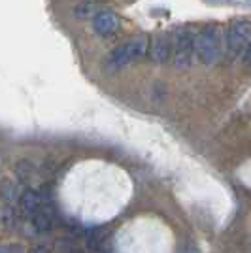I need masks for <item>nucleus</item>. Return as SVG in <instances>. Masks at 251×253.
Here are the masks:
<instances>
[{
  "mask_svg": "<svg viewBox=\"0 0 251 253\" xmlns=\"http://www.w3.org/2000/svg\"><path fill=\"white\" fill-rule=\"evenodd\" d=\"M225 45H227V38L223 36L219 25H208L197 34V40H195L197 59L202 64L211 66L221 59Z\"/></svg>",
  "mask_w": 251,
  "mask_h": 253,
  "instance_id": "1",
  "label": "nucleus"
},
{
  "mask_svg": "<svg viewBox=\"0 0 251 253\" xmlns=\"http://www.w3.org/2000/svg\"><path fill=\"white\" fill-rule=\"evenodd\" d=\"M146 53H149L147 36H136V38H130L123 45H119L112 53L108 64H110V68H123V66H128V64L140 61L142 57H146Z\"/></svg>",
  "mask_w": 251,
  "mask_h": 253,
  "instance_id": "2",
  "label": "nucleus"
},
{
  "mask_svg": "<svg viewBox=\"0 0 251 253\" xmlns=\"http://www.w3.org/2000/svg\"><path fill=\"white\" fill-rule=\"evenodd\" d=\"M195 40H197V36L193 32H189L187 29H179L174 32V36H172V61H174L176 68L185 70L193 64L195 57H197Z\"/></svg>",
  "mask_w": 251,
  "mask_h": 253,
  "instance_id": "3",
  "label": "nucleus"
},
{
  "mask_svg": "<svg viewBox=\"0 0 251 253\" xmlns=\"http://www.w3.org/2000/svg\"><path fill=\"white\" fill-rule=\"evenodd\" d=\"M225 38H227V51L230 57H238L242 53H246L251 43V21L248 19L230 21Z\"/></svg>",
  "mask_w": 251,
  "mask_h": 253,
  "instance_id": "4",
  "label": "nucleus"
},
{
  "mask_svg": "<svg viewBox=\"0 0 251 253\" xmlns=\"http://www.w3.org/2000/svg\"><path fill=\"white\" fill-rule=\"evenodd\" d=\"M172 57V36L167 32H157L149 42V59L157 64H165Z\"/></svg>",
  "mask_w": 251,
  "mask_h": 253,
  "instance_id": "5",
  "label": "nucleus"
},
{
  "mask_svg": "<svg viewBox=\"0 0 251 253\" xmlns=\"http://www.w3.org/2000/svg\"><path fill=\"white\" fill-rule=\"evenodd\" d=\"M121 27V19L114 10H102L93 19V29L98 36H114Z\"/></svg>",
  "mask_w": 251,
  "mask_h": 253,
  "instance_id": "6",
  "label": "nucleus"
},
{
  "mask_svg": "<svg viewBox=\"0 0 251 253\" xmlns=\"http://www.w3.org/2000/svg\"><path fill=\"white\" fill-rule=\"evenodd\" d=\"M42 206L43 199L36 189H25V193H23L19 202H17V210H19L21 217H25V219H32L38 211L42 210Z\"/></svg>",
  "mask_w": 251,
  "mask_h": 253,
  "instance_id": "7",
  "label": "nucleus"
},
{
  "mask_svg": "<svg viewBox=\"0 0 251 253\" xmlns=\"http://www.w3.org/2000/svg\"><path fill=\"white\" fill-rule=\"evenodd\" d=\"M25 191L21 189V185L17 181H10V179H4L2 183V201L8 206H15V202H19L21 195Z\"/></svg>",
  "mask_w": 251,
  "mask_h": 253,
  "instance_id": "8",
  "label": "nucleus"
},
{
  "mask_svg": "<svg viewBox=\"0 0 251 253\" xmlns=\"http://www.w3.org/2000/svg\"><path fill=\"white\" fill-rule=\"evenodd\" d=\"M31 221H32V227H34V231L36 232H49L53 229V215L45 206H42V210L38 211Z\"/></svg>",
  "mask_w": 251,
  "mask_h": 253,
  "instance_id": "9",
  "label": "nucleus"
},
{
  "mask_svg": "<svg viewBox=\"0 0 251 253\" xmlns=\"http://www.w3.org/2000/svg\"><path fill=\"white\" fill-rule=\"evenodd\" d=\"M100 4H96V2H91V0H85L82 4H78L76 8H74V15L76 17H80V19H87V17H96L98 13H100Z\"/></svg>",
  "mask_w": 251,
  "mask_h": 253,
  "instance_id": "10",
  "label": "nucleus"
},
{
  "mask_svg": "<svg viewBox=\"0 0 251 253\" xmlns=\"http://www.w3.org/2000/svg\"><path fill=\"white\" fill-rule=\"evenodd\" d=\"M15 174L21 181H31L36 174V167L32 165L31 161H19L17 167H15Z\"/></svg>",
  "mask_w": 251,
  "mask_h": 253,
  "instance_id": "11",
  "label": "nucleus"
},
{
  "mask_svg": "<svg viewBox=\"0 0 251 253\" xmlns=\"http://www.w3.org/2000/svg\"><path fill=\"white\" fill-rule=\"evenodd\" d=\"M2 253H21V248L19 246H6V248H2Z\"/></svg>",
  "mask_w": 251,
  "mask_h": 253,
  "instance_id": "12",
  "label": "nucleus"
},
{
  "mask_svg": "<svg viewBox=\"0 0 251 253\" xmlns=\"http://www.w3.org/2000/svg\"><path fill=\"white\" fill-rule=\"evenodd\" d=\"M244 63L251 68V43H250V47L246 49V53H244Z\"/></svg>",
  "mask_w": 251,
  "mask_h": 253,
  "instance_id": "13",
  "label": "nucleus"
},
{
  "mask_svg": "<svg viewBox=\"0 0 251 253\" xmlns=\"http://www.w3.org/2000/svg\"><path fill=\"white\" fill-rule=\"evenodd\" d=\"M31 253H49L43 246H38V248H34V250H31Z\"/></svg>",
  "mask_w": 251,
  "mask_h": 253,
  "instance_id": "14",
  "label": "nucleus"
},
{
  "mask_svg": "<svg viewBox=\"0 0 251 253\" xmlns=\"http://www.w3.org/2000/svg\"><path fill=\"white\" fill-rule=\"evenodd\" d=\"M191 253H193V252H191Z\"/></svg>",
  "mask_w": 251,
  "mask_h": 253,
  "instance_id": "15",
  "label": "nucleus"
}]
</instances>
